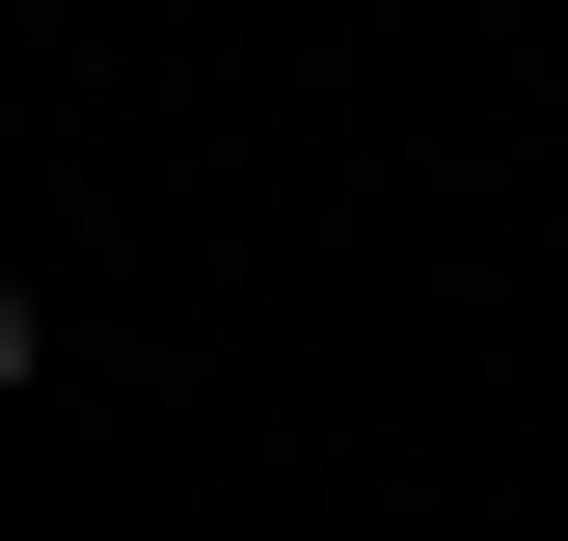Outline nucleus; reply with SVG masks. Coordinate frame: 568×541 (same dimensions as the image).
Segmentation results:
<instances>
[{"instance_id":"1","label":"nucleus","mask_w":568,"mask_h":541,"mask_svg":"<svg viewBox=\"0 0 568 541\" xmlns=\"http://www.w3.org/2000/svg\"><path fill=\"white\" fill-rule=\"evenodd\" d=\"M0 406H28V270H0Z\"/></svg>"}]
</instances>
